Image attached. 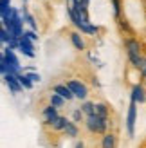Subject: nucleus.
Listing matches in <instances>:
<instances>
[{"label":"nucleus","mask_w":146,"mask_h":148,"mask_svg":"<svg viewBox=\"0 0 146 148\" xmlns=\"http://www.w3.org/2000/svg\"><path fill=\"white\" fill-rule=\"evenodd\" d=\"M2 25H5L7 29H9L14 38H22L24 33H25L24 31V18H22V13H20V9H14V7H13L11 16L7 20H4Z\"/></svg>","instance_id":"obj_1"},{"label":"nucleus","mask_w":146,"mask_h":148,"mask_svg":"<svg viewBox=\"0 0 146 148\" xmlns=\"http://www.w3.org/2000/svg\"><path fill=\"white\" fill-rule=\"evenodd\" d=\"M85 127L90 134H106V128H108V117H103L99 114H90L85 117Z\"/></svg>","instance_id":"obj_2"},{"label":"nucleus","mask_w":146,"mask_h":148,"mask_svg":"<svg viewBox=\"0 0 146 148\" xmlns=\"http://www.w3.org/2000/svg\"><path fill=\"white\" fill-rule=\"evenodd\" d=\"M67 14H69V18H70V22L74 24L79 31H81L83 34H90V36H94V34H98V31H99V27L98 25H92V24H85V22L79 18V14L72 9V7H67Z\"/></svg>","instance_id":"obj_3"},{"label":"nucleus","mask_w":146,"mask_h":148,"mask_svg":"<svg viewBox=\"0 0 146 148\" xmlns=\"http://www.w3.org/2000/svg\"><path fill=\"white\" fill-rule=\"evenodd\" d=\"M125 49H126V54H128V60L132 65H135L139 62V58L143 56V45L139 43V40L135 38H126L125 40Z\"/></svg>","instance_id":"obj_4"},{"label":"nucleus","mask_w":146,"mask_h":148,"mask_svg":"<svg viewBox=\"0 0 146 148\" xmlns=\"http://www.w3.org/2000/svg\"><path fill=\"white\" fill-rule=\"evenodd\" d=\"M135 121H137V103L130 99L128 112H126V134L130 137L135 136Z\"/></svg>","instance_id":"obj_5"},{"label":"nucleus","mask_w":146,"mask_h":148,"mask_svg":"<svg viewBox=\"0 0 146 148\" xmlns=\"http://www.w3.org/2000/svg\"><path fill=\"white\" fill-rule=\"evenodd\" d=\"M67 85L70 87V90L74 92V96L78 99H87V96H89V88H87V85L85 83H81L79 79H69L67 81Z\"/></svg>","instance_id":"obj_6"},{"label":"nucleus","mask_w":146,"mask_h":148,"mask_svg":"<svg viewBox=\"0 0 146 148\" xmlns=\"http://www.w3.org/2000/svg\"><path fill=\"white\" fill-rule=\"evenodd\" d=\"M33 42L34 40H31L29 36H22V38H18V51L24 56H27V58H34V45H33Z\"/></svg>","instance_id":"obj_7"},{"label":"nucleus","mask_w":146,"mask_h":148,"mask_svg":"<svg viewBox=\"0 0 146 148\" xmlns=\"http://www.w3.org/2000/svg\"><path fill=\"white\" fill-rule=\"evenodd\" d=\"M42 116H43V123L45 125H53L58 121V117H60V114H58V107H54L53 103H49V105L43 108V112H42Z\"/></svg>","instance_id":"obj_8"},{"label":"nucleus","mask_w":146,"mask_h":148,"mask_svg":"<svg viewBox=\"0 0 146 148\" xmlns=\"http://www.w3.org/2000/svg\"><path fill=\"white\" fill-rule=\"evenodd\" d=\"M2 78H4V81H5V85L9 87V92H13V94H18L22 88H24L16 74H11V72H9V74H4Z\"/></svg>","instance_id":"obj_9"},{"label":"nucleus","mask_w":146,"mask_h":148,"mask_svg":"<svg viewBox=\"0 0 146 148\" xmlns=\"http://www.w3.org/2000/svg\"><path fill=\"white\" fill-rule=\"evenodd\" d=\"M130 99L135 101V103H146V92H144V87L141 83H137L132 87V92H130Z\"/></svg>","instance_id":"obj_10"},{"label":"nucleus","mask_w":146,"mask_h":148,"mask_svg":"<svg viewBox=\"0 0 146 148\" xmlns=\"http://www.w3.org/2000/svg\"><path fill=\"white\" fill-rule=\"evenodd\" d=\"M53 92H58V94H61V96H63V98L67 99V101H72V99L76 98V96H74V92L70 90V87H69L67 83H65V85H54Z\"/></svg>","instance_id":"obj_11"},{"label":"nucleus","mask_w":146,"mask_h":148,"mask_svg":"<svg viewBox=\"0 0 146 148\" xmlns=\"http://www.w3.org/2000/svg\"><path fill=\"white\" fill-rule=\"evenodd\" d=\"M63 134L67 136V137H78V136H79V128H78V123H74V121L70 119V121L67 123V127H65Z\"/></svg>","instance_id":"obj_12"},{"label":"nucleus","mask_w":146,"mask_h":148,"mask_svg":"<svg viewBox=\"0 0 146 148\" xmlns=\"http://www.w3.org/2000/svg\"><path fill=\"white\" fill-rule=\"evenodd\" d=\"M70 42H72V45H74L78 51H83L85 49V40L81 38V34H79L78 31L70 33Z\"/></svg>","instance_id":"obj_13"},{"label":"nucleus","mask_w":146,"mask_h":148,"mask_svg":"<svg viewBox=\"0 0 146 148\" xmlns=\"http://www.w3.org/2000/svg\"><path fill=\"white\" fill-rule=\"evenodd\" d=\"M20 13H22V18H24V22H25V24H29V25H31V29H34V31H36V29H38V25H36V20H34V16H33V14L29 13V11L25 9V7H22V9H20Z\"/></svg>","instance_id":"obj_14"},{"label":"nucleus","mask_w":146,"mask_h":148,"mask_svg":"<svg viewBox=\"0 0 146 148\" xmlns=\"http://www.w3.org/2000/svg\"><path fill=\"white\" fill-rule=\"evenodd\" d=\"M49 103H53L54 107L61 108V107L65 105V103H67V99H65L61 94H58V92H53V94H50V98H49Z\"/></svg>","instance_id":"obj_15"},{"label":"nucleus","mask_w":146,"mask_h":148,"mask_svg":"<svg viewBox=\"0 0 146 148\" xmlns=\"http://www.w3.org/2000/svg\"><path fill=\"white\" fill-rule=\"evenodd\" d=\"M13 38H14V36L11 34V31H9L5 25H2V29H0V42H2L4 45H7V43H9Z\"/></svg>","instance_id":"obj_16"},{"label":"nucleus","mask_w":146,"mask_h":148,"mask_svg":"<svg viewBox=\"0 0 146 148\" xmlns=\"http://www.w3.org/2000/svg\"><path fill=\"white\" fill-rule=\"evenodd\" d=\"M79 107H81V110L85 112V116H90V114H94V112H96V103H92V101H87V99H83Z\"/></svg>","instance_id":"obj_17"},{"label":"nucleus","mask_w":146,"mask_h":148,"mask_svg":"<svg viewBox=\"0 0 146 148\" xmlns=\"http://www.w3.org/2000/svg\"><path fill=\"white\" fill-rule=\"evenodd\" d=\"M115 136L114 134H110V132H106V134L103 136V141H101V146H105V148H112V146H115Z\"/></svg>","instance_id":"obj_18"},{"label":"nucleus","mask_w":146,"mask_h":148,"mask_svg":"<svg viewBox=\"0 0 146 148\" xmlns=\"http://www.w3.org/2000/svg\"><path fill=\"white\" fill-rule=\"evenodd\" d=\"M69 121H70V119H67L65 116H60V117H58V121L53 125V130H54V132H63Z\"/></svg>","instance_id":"obj_19"},{"label":"nucleus","mask_w":146,"mask_h":148,"mask_svg":"<svg viewBox=\"0 0 146 148\" xmlns=\"http://www.w3.org/2000/svg\"><path fill=\"white\" fill-rule=\"evenodd\" d=\"M16 76H18V79H20L22 87H24V88H27V90H31V88H33V81H31V78H29L27 74H22V72H18Z\"/></svg>","instance_id":"obj_20"},{"label":"nucleus","mask_w":146,"mask_h":148,"mask_svg":"<svg viewBox=\"0 0 146 148\" xmlns=\"http://www.w3.org/2000/svg\"><path fill=\"white\" fill-rule=\"evenodd\" d=\"M85 112L81 110V107H78V108H74V112H72V121L74 123H81V121H85Z\"/></svg>","instance_id":"obj_21"},{"label":"nucleus","mask_w":146,"mask_h":148,"mask_svg":"<svg viewBox=\"0 0 146 148\" xmlns=\"http://www.w3.org/2000/svg\"><path fill=\"white\" fill-rule=\"evenodd\" d=\"M96 114L103 116V117H108V107L105 103H96Z\"/></svg>","instance_id":"obj_22"},{"label":"nucleus","mask_w":146,"mask_h":148,"mask_svg":"<svg viewBox=\"0 0 146 148\" xmlns=\"http://www.w3.org/2000/svg\"><path fill=\"white\" fill-rule=\"evenodd\" d=\"M112 7H114V16L119 18L121 16V0H112Z\"/></svg>","instance_id":"obj_23"},{"label":"nucleus","mask_w":146,"mask_h":148,"mask_svg":"<svg viewBox=\"0 0 146 148\" xmlns=\"http://www.w3.org/2000/svg\"><path fill=\"white\" fill-rule=\"evenodd\" d=\"M25 74H27L29 78H31L33 83H40V81H42V76H40L38 72H34V71H29V72H25Z\"/></svg>","instance_id":"obj_24"},{"label":"nucleus","mask_w":146,"mask_h":148,"mask_svg":"<svg viewBox=\"0 0 146 148\" xmlns=\"http://www.w3.org/2000/svg\"><path fill=\"white\" fill-rule=\"evenodd\" d=\"M0 71H2V76L9 72V65H7V62H5L4 56H0Z\"/></svg>","instance_id":"obj_25"},{"label":"nucleus","mask_w":146,"mask_h":148,"mask_svg":"<svg viewBox=\"0 0 146 148\" xmlns=\"http://www.w3.org/2000/svg\"><path fill=\"white\" fill-rule=\"evenodd\" d=\"M24 34H25V36H29V38H31V40H38V34L34 33V29H31V31H25Z\"/></svg>","instance_id":"obj_26"},{"label":"nucleus","mask_w":146,"mask_h":148,"mask_svg":"<svg viewBox=\"0 0 146 148\" xmlns=\"http://www.w3.org/2000/svg\"><path fill=\"white\" fill-rule=\"evenodd\" d=\"M117 20H119V18H117ZM119 25H121L123 29H126V31H128V33H130V31H132V29H130V25L126 24V22H123V20H119Z\"/></svg>","instance_id":"obj_27"},{"label":"nucleus","mask_w":146,"mask_h":148,"mask_svg":"<svg viewBox=\"0 0 146 148\" xmlns=\"http://www.w3.org/2000/svg\"><path fill=\"white\" fill-rule=\"evenodd\" d=\"M76 146H78V148H83L85 143H83V141H76Z\"/></svg>","instance_id":"obj_28"},{"label":"nucleus","mask_w":146,"mask_h":148,"mask_svg":"<svg viewBox=\"0 0 146 148\" xmlns=\"http://www.w3.org/2000/svg\"><path fill=\"white\" fill-rule=\"evenodd\" d=\"M141 76H143V78H146V71H144V72H143V74H141Z\"/></svg>","instance_id":"obj_29"},{"label":"nucleus","mask_w":146,"mask_h":148,"mask_svg":"<svg viewBox=\"0 0 146 148\" xmlns=\"http://www.w3.org/2000/svg\"><path fill=\"white\" fill-rule=\"evenodd\" d=\"M69 2H70V4H74V2H76V0H69Z\"/></svg>","instance_id":"obj_30"},{"label":"nucleus","mask_w":146,"mask_h":148,"mask_svg":"<svg viewBox=\"0 0 146 148\" xmlns=\"http://www.w3.org/2000/svg\"><path fill=\"white\" fill-rule=\"evenodd\" d=\"M144 85H146V78H144Z\"/></svg>","instance_id":"obj_31"},{"label":"nucleus","mask_w":146,"mask_h":148,"mask_svg":"<svg viewBox=\"0 0 146 148\" xmlns=\"http://www.w3.org/2000/svg\"><path fill=\"white\" fill-rule=\"evenodd\" d=\"M144 2H146V0H144Z\"/></svg>","instance_id":"obj_32"}]
</instances>
